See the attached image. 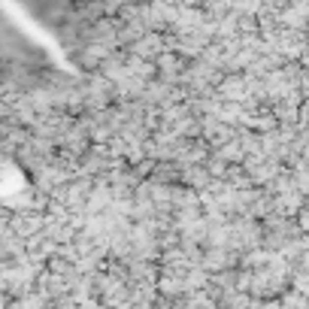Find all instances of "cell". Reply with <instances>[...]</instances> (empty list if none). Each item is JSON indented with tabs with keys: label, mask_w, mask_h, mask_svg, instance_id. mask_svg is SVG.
<instances>
[{
	"label": "cell",
	"mask_w": 309,
	"mask_h": 309,
	"mask_svg": "<svg viewBox=\"0 0 309 309\" xmlns=\"http://www.w3.org/2000/svg\"><path fill=\"white\" fill-rule=\"evenodd\" d=\"M182 182L188 188H206V185H212V176L203 164H194V167H182Z\"/></svg>",
	"instance_id": "cell-1"
}]
</instances>
